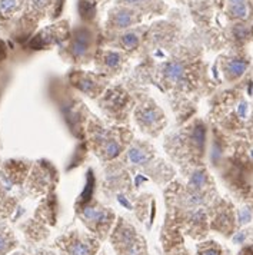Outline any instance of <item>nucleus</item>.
<instances>
[{
  "instance_id": "nucleus-18",
  "label": "nucleus",
  "mask_w": 253,
  "mask_h": 255,
  "mask_svg": "<svg viewBox=\"0 0 253 255\" xmlns=\"http://www.w3.org/2000/svg\"><path fill=\"white\" fill-rule=\"evenodd\" d=\"M232 4H242V3H246V0H230Z\"/></svg>"
},
{
  "instance_id": "nucleus-16",
  "label": "nucleus",
  "mask_w": 253,
  "mask_h": 255,
  "mask_svg": "<svg viewBox=\"0 0 253 255\" xmlns=\"http://www.w3.org/2000/svg\"><path fill=\"white\" fill-rule=\"evenodd\" d=\"M32 3H33V6H36V7H43L47 3V0H32Z\"/></svg>"
},
{
  "instance_id": "nucleus-15",
  "label": "nucleus",
  "mask_w": 253,
  "mask_h": 255,
  "mask_svg": "<svg viewBox=\"0 0 253 255\" xmlns=\"http://www.w3.org/2000/svg\"><path fill=\"white\" fill-rule=\"evenodd\" d=\"M239 221L241 224H246L251 221V211L249 209H242L241 214H239Z\"/></svg>"
},
{
  "instance_id": "nucleus-21",
  "label": "nucleus",
  "mask_w": 253,
  "mask_h": 255,
  "mask_svg": "<svg viewBox=\"0 0 253 255\" xmlns=\"http://www.w3.org/2000/svg\"><path fill=\"white\" fill-rule=\"evenodd\" d=\"M19 255H22V254H19Z\"/></svg>"
},
{
  "instance_id": "nucleus-6",
  "label": "nucleus",
  "mask_w": 253,
  "mask_h": 255,
  "mask_svg": "<svg viewBox=\"0 0 253 255\" xmlns=\"http://www.w3.org/2000/svg\"><path fill=\"white\" fill-rule=\"evenodd\" d=\"M119 151H120V145L115 140H109V142L104 143L103 152L107 158H115L116 155L119 153Z\"/></svg>"
},
{
  "instance_id": "nucleus-10",
  "label": "nucleus",
  "mask_w": 253,
  "mask_h": 255,
  "mask_svg": "<svg viewBox=\"0 0 253 255\" xmlns=\"http://www.w3.org/2000/svg\"><path fill=\"white\" fill-rule=\"evenodd\" d=\"M205 182H206V175L202 171H196L195 174L192 175V178H190V184H192V186L195 189L202 188V186L205 185Z\"/></svg>"
},
{
  "instance_id": "nucleus-8",
  "label": "nucleus",
  "mask_w": 253,
  "mask_h": 255,
  "mask_svg": "<svg viewBox=\"0 0 253 255\" xmlns=\"http://www.w3.org/2000/svg\"><path fill=\"white\" fill-rule=\"evenodd\" d=\"M70 255H90V248L84 243H76L69 250Z\"/></svg>"
},
{
  "instance_id": "nucleus-12",
  "label": "nucleus",
  "mask_w": 253,
  "mask_h": 255,
  "mask_svg": "<svg viewBox=\"0 0 253 255\" xmlns=\"http://www.w3.org/2000/svg\"><path fill=\"white\" fill-rule=\"evenodd\" d=\"M122 42L127 49H133V47L138 46L139 37L135 33H126V35L122 37Z\"/></svg>"
},
{
  "instance_id": "nucleus-20",
  "label": "nucleus",
  "mask_w": 253,
  "mask_h": 255,
  "mask_svg": "<svg viewBox=\"0 0 253 255\" xmlns=\"http://www.w3.org/2000/svg\"><path fill=\"white\" fill-rule=\"evenodd\" d=\"M125 1H126V3H132V4H138L142 0H125Z\"/></svg>"
},
{
  "instance_id": "nucleus-4",
  "label": "nucleus",
  "mask_w": 253,
  "mask_h": 255,
  "mask_svg": "<svg viewBox=\"0 0 253 255\" xmlns=\"http://www.w3.org/2000/svg\"><path fill=\"white\" fill-rule=\"evenodd\" d=\"M129 159L133 163H145L148 161V153L142 151L138 146H135L129 151Z\"/></svg>"
},
{
  "instance_id": "nucleus-2",
  "label": "nucleus",
  "mask_w": 253,
  "mask_h": 255,
  "mask_svg": "<svg viewBox=\"0 0 253 255\" xmlns=\"http://www.w3.org/2000/svg\"><path fill=\"white\" fill-rule=\"evenodd\" d=\"M165 73H166V78H168L169 81L177 82L183 78L184 69L180 63H176V62H173V63H169V65L166 66Z\"/></svg>"
},
{
  "instance_id": "nucleus-17",
  "label": "nucleus",
  "mask_w": 253,
  "mask_h": 255,
  "mask_svg": "<svg viewBox=\"0 0 253 255\" xmlns=\"http://www.w3.org/2000/svg\"><path fill=\"white\" fill-rule=\"evenodd\" d=\"M202 255H219V253L216 250H213V248H209V250H206Z\"/></svg>"
},
{
  "instance_id": "nucleus-7",
  "label": "nucleus",
  "mask_w": 253,
  "mask_h": 255,
  "mask_svg": "<svg viewBox=\"0 0 253 255\" xmlns=\"http://www.w3.org/2000/svg\"><path fill=\"white\" fill-rule=\"evenodd\" d=\"M19 0H0V14L7 16L17 7Z\"/></svg>"
},
{
  "instance_id": "nucleus-14",
  "label": "nucleus",
  "mask_w": 253,
  "mask_h": 255,
  "mask_svg": "<svg viewBox=\"0 0 253 255\" xmlns=\"http://www.w3.org/2000/svg\"><path fill=\"white\" fill-rule=\"evenodd\" d=\"M143 122H149V124H153L155 121H156V114H155V111L153 109H146V111H143Z\"/></svg>"
},
{
  "instance_id": "nucleus-13",
  "label": "nucleus",
  "mask_w": 253,
  "mask_h": 255,
  "mask_svg": "<svg viewBox=\"0 0 253 255\" xmlns=\"http://www.w3.org/2000/svg\"><path fill=\"white\" fill-rule=\"evenodd\" d=\"M104 62H106V65H107V66L115 68V66L119 65V62H120V55H119V53H116V52H110V53H107V55H106Z\"/></svg>"
},
{
  "instance_id": "nucleus-3",
  "label": "nucleus",
  "mask_w": 253,
  "mask_h": 255,
  "mask_svg": "<svg viewBox=\"0 0 253 255\" xmlns=\"http://www.w3.org/2000/svg\"><path fill=\"white\" fill-rule=\"evenodd\" d=\"M246 62H243V60H239V59H236V60H232L229 65H228V72H229L232 76H241L242 73L246 70Z\"/></svg>"
},
{
  "instance_id": "nucleus-19",
  "label": "nucleus",
  "mask_w": 253,
  "mask_h": 255,
  "mask_svg": "<svg viewBox=\"0 0 253 255\" xmlns=\"http://www.w3.org/2000/svg\"><path fill=\"white\" fill-rule=\"evenodd\" d=\"M246 111H248L246 105H242V106H241V114H242V115H245V114H246Z\"/></svg>"
},
{
  "instance_id": "nucleus-9",
  "label": "nucleus",
  "mask_w": 253,
  "mask_h": 255,
  "mask_svg": "<svg viewBox=\"0 0 253 255\" xmlns=\"http://www.w3.org/2000/svg\"><path fill=\"white\" fill-rule=\"evenodd\" d=\"M232 14L235 17H239V19H245L248 17V13H249V9L246 6V3H242V4H232V9H230Z\"/></svg>"
},
{
  "instance_id": "nucleus-5",
  "label": "nucleus",
  "mask_w": 253,
  "mask_h": 255,
  "mask_svg": "<svg viewBox=\"0 0 253 255\" xmlns=\"http://www.w3.org/2000/svg\"><path fill=\"white\" fill-rule=\"evenodd\" d=\"M132 20H133L132 13L127 12V10H120L116 14V24L119 27H127L129 24L132 23Z\"/></svg>"
},
{
  "instance_id": "nucleus-11",
  "label": "nucleus",
  "mask_w": 253,
  "mask_h": 255,
  "mask_svg": "<svg viewBox=\"0 0 253 255\" xmlns=\"http://www.w3.org/2000/svg\"><path fill=\"white\" fill-rule=\"evenodd\" d=\"M10 248H12V244L9 240V235L0 231V255L6 254Z\"/></svg>"
},
{
  "instance_id": "nucleus-1",
  "label": "nucleus",
  "mask_w": 253,
  "mask_h": 255,
  "mask_svg": "<svg viewBox=\"0 0 253 255\" xmlns=\"http://www.w3.org/2000/svg\"><path fill=\"white\" fill-rule=\"evenodd\" d=\"M89 43H90V36L87 32H81L79 35L76 36L75 42H73V46H72V50H73V55L75 56H82L84 55V52L87 50L89 47Z\"/></svg>"
}]
</instances>
